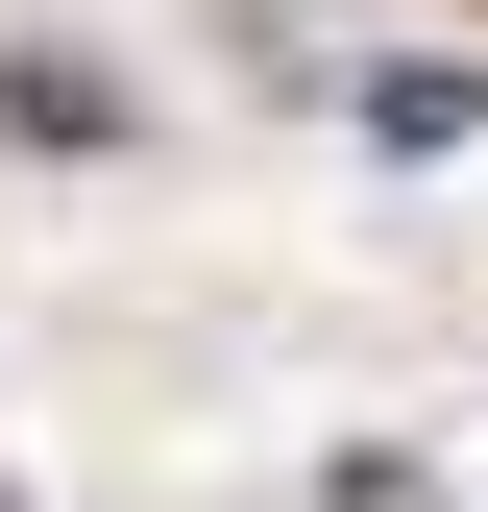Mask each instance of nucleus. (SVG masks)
Masks as SVG:
<instances>
[{
  "instance_id": "nucleus-1",
  "label": "nucleus",
  "mask_w": 488,
  "mask_h": 512,
  "mask_svg": "<svg viewBox=\"0 0 488 512\" xmlns=\"http://www.w3.org/2000/svg\"><path fill=\"white\" fill-rule=\"evenodd\" d=\"M464 122H488V74H464V49H391V74H366V147H391V171H440Z\"/></svg>"
},
{
  "instance_id": "nucleus-2",
  "label": "nucleus",
  "mask_w": 488,
  "mask_h": 512,
  "mask_svg": "<svg viewBox=\"0 0 488 512\" xmlns=\"http://www.w3.org/2000/svg\"><path fill=\"white\" fill-rule=\"evenodd\" d=\"M0 147H122V98L74 74V49H0Z\"/></svg>"
},
{
  "instance_id": "nucleus-3",
  "label": "nucleus",
  "mask_w": 488,
  "mask_h": 512,
  "mask_svg": "<svg viewBox=\"0 0 488 512\" xmlns=\"http://www.w3.org/2000/svg\"><path fill=\"white\" fill-rule=\"evenodd\" d=\"M342 512H440V488H415V464H342Z\"/></svg>"
}]
</instances>
